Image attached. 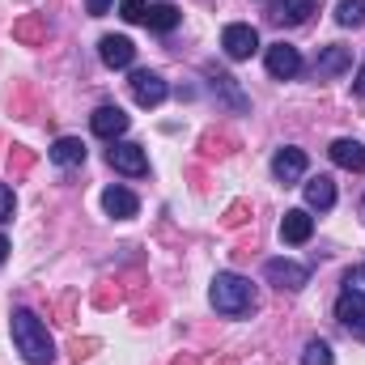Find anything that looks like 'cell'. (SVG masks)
I'll use <instances>...</instances> for the list:
<instances>
[{
  "label": "cell",
  "instance_id": "17",
  "mask_svg": "<svg viewBox=\"0 0 365 365\" xmlns=\"http://www.w3.org/2000/svg\"><path fill=\"white\" fill-rule=\"evenodd\" d=\"M47 153H51L56 166H81V162H86V145H81L77 136H60Z\"/></svg>",
  "mask_w": 365,
  "mask_h": 365
},
{
  "label": "cell",
  "instance_id": "5",
  "mask_svg": "<svg viewBox=\"0 0 365 365\" xmlns=\"http://www.w3.org/2000/svg\"><path fill=\"white\" fill-rule=\"evenodd\" d=\"M264 276H268V284H276V289L297 293V289H306L310 268H306V264H293V259H268V264H264Z\"/></svg>",
  "mask_w": 365,
  "mask_h": 365
},
{
  "label": "cell",
  "instance_id": "7",
  "mask_svg": "<svg viewBox=\"0 0 365 365\" xmlns=\"http://www.w3.org/2000/svg\"><path fill=\"white\" fill-rule=\"evenodd\" d=\"M128 115H123V106H98L90 115V128H93V136H102V140H119L123 132H128Z\"/></svg>",
  "mask_w": 365,
  "mask_h": 365
},
{
  "label": "cell",
  "instance_id": "18",
  "mask_svg": "<svg viewBox=\"0 0 365 365\" xmlns=\"http://www.w3.org/2000/svg\"><path fill=\"white\" fill-rule=\"evenodd\" d=\"M306 204H310V208H319V212H327V208L336 204V182L327 179V175L310 179V182H306Z\"/></svg>",
  "mask_w": 365,
  "mask_h": 365
},
{
  "label": "cell",
  "instance_id": "14",
  "mask_svg": "<svg viewBox=\"0 0 365 365\" xmlns=\"http://www.w3.org/2000/svg\"><path fill=\"white\" fill-rule=\"evenodd\" d=\"M310 13H319V0H272V17L276 26H302Z\"/></svg>",
  "mask_w": 365,
  "mask_h": 365
},
{
  "label": "cell",
  "instance_id": "29",
  "mask_svg": "<svg viewBox=\"0 0 365 365\" xmlns=\"http://www.w3.org/2000/svg\"><path fill=\"white\" fill-rule=\"evenodd\" d=\"M361 208H365V204H361Z\"/></svg>",
  "mask_w": 365,
  "mask_h": 365
},
{
  "label": "cell",
  "instance_id": "11",
  "mask_svg": "<svg viewBox=\"0 0 365 365\" xmlns=\"http://www.w3.org/2000/svg\"><path fill=\"white\" fill-rule=\"evenodd\" d=\"M310 234H314V217H310L306 208H289V212L280 217V238H284L289 247L310 242Z\"/></svg>",
  "mask_w": 365,
  "mask_h": 365
},
{
  "label": "cell",
  "instance_id": "23",
  "mask_svg": "<svg viewBox=\"0 0 365 365\" xmlns=\"http://www.w3.org/2000/svg\"><path fill=\"white\" fill-rule=\"evenodd\" d=\"M145 13H149L145 0H119V17L123 21H145Z\"/></svg>",
  "mask_w": 365,
  "mask_h": 365
},
{
  "label": "cell",
  "instance_id": "6",
  "mask_svg": "<svg viewBox=\"0 0 365 365\" xmlns=\"http://www.w3.org/2000/svg\"><path fill=\"white\" fill-rule=\"evenodd\" d=\"M349 68H353V47H344V43H331V47H323V51H319V60H314V77H319V81L344 77Z\"/></svg>",
  "mask_w": 365,
  "mask_h": 365
},
{
  "label": "cell",
  "instance_id": "1",
  "mask_svg": "<svg viewBox=\"0 0 365 365\" xmlns=\"http://www.w3.org/2000/svg\"><path fill=\"white\" fill-rule=\"evenodd\" d=\"M9 331H13V344H17L21 361H30V365H51L56 361V340H51L47 323H43L34 310H13Z\"/></svg>",
  "mask_w": 365,
  "mask_h": 365
},
{
  "label": "cell",
  "instance_id": "4",
  "mask_svg": "<svg viewBox=\"0 0 365 365\" xmlns=\"http://www.w3.org/2000/svg\"><path fill=\"white\" fill-rule=\"evenodd\" d=\"M106 162H110L119 175H128V179H145V175H149V158H145V149L132 145V140H115L110 153H106Z\"/></svg>",
  "mask_w": 365,
  "mask_h": 365
},
{
  "label": "cell",
  "instance_id": "2",
  "mask_svg": "<svg viewBox=\"0 0 365 365\" xmlns=\"http://www.w3.org/2000/svg\"><path fill=\"white\" fill-rule=\"evenodd\" d=\"M208 297H212V310L225 314V319H242V314H251V310L259 306V302H255V284L238 272H217Z\"/></svg>",
  "mask_w": 365,
  "mask_h": 365
},
{
  "label": "cell",
  "instance_id": "9",
  "mask_svg": "<svg viewBox=\"0 0 365 365\" xmlns=\"http://www.w3.org/2000/svg\"><path fill=\"white\" fill-rule=\"evenodd\" d=\"M268 73H272L276 81L297 77V73H302V51L289 47V43H272V47H268Z\"/></svg>",
  "mask_w": 365,
  "mask_h": 365
},
{
  "label": "cell",
  "instance_id": "10",
  "mask_svg": "<svg viewBox=\"0 0 365 365\" xmlns=\"http://www.w3.org/2000/svg\"><path fill=\"white\" fill-rule=\"evenodd\" d=\"M98 56H102L106 68H132L136 47H132V38H123V34H106V38L98 43Z\"/></svg>",
  "mask_w": 365,
  "mask_h": 365
},
{
  "label": "cell",
  "instance_id": "21",
  "mask_svg": "<svg viewBox=\"0 0 365 365\" xmlns=\"http://www.w3.org/2000/svg\"><path fill=\"white\" fill-rule=\"evenodd\" d=\"M302 365H336L331 344H327V340H306V349H302Z\"/></svg>",
  "mask_w": 365,
  "mask_h": 365
},
{
  "label": "cell",
  "instance_id": "13",
  "mask_svg": "<svg viewBox=\"0 0 365 365\" xmlns=\"http://www.w3.org/2000/svg\"><path fill=\"white\" fill-rule=\"evenodd\" d=\"M306 166H310V162H306V153H302V149H293V145H289V149H276V158H272V175L284 182V187L302 179V175H306Z\"/></svg>",
  "mask_w": 365,
  "mask_h": 365
},
{
  "label": "cell",
  "instance_id": "28",
  "mask_svg": "<svg viewBox=\"0 0 365 365\" xmlns=\"http://www.w3.org/2000/svg\"><path fill=\"white\" fill-rule=\"evenodd\" d=\"M361 280H365V268H361Z\"/></svg>",
  "mask_w": 365,
  "mask_h": 365
},
{
  "label": "cell",
  "instance_id": "25",
  "mask_svg": "<svg viewBox=\"0 0 365 365\" xmlns=\"http://www.w3.org/2000/svg\"><path fill=\"white\" fill-rule=\"evenodd\" d=\"M110 4H115V0H86L90 17H106V13H110Z\"/></svg>",
  "mask_w": 365,
  "mask_h": 365
},
{
  "label": "cell",
  "instance_id": "27",
  "mask_svg": "<svg viewBox=\"0 0 365 365\" xmlns=\"http://www.w3.org/2000/svg\"><path fill=\"white\" fill-rule=\"evenodd\" d=\"M4 255H9V238L0 234V264H4Z\"/></svg>",
  "mask_w": 365,
  "mask_h": 365
},
{
  "label": "cell",
  "instance_id": "22",
  "mask_svg": "<svg viewBox=\"0 0 365 365\" xmlns=\"http://www.w3.org/2000/svg\"><path fill=\"white\" fill-rule=\"evenodd\" d=\"M336 21L340 26H365V0H340L336 4Z\"/></svg>",
  "mask_w": 365,
  "mask_h": 365
},
{
  "label": "cell",
  "instance_id": "12",
  "mask_svg": "<svg viewBox=\"0 0 365 365\" xmlns=\"http://www.w3.org/2000/svg\"><path fill=\"white\" fill-rule=\"evenodd\" d=\"M336 319L344 323V327H365V289H353V284H344V293H340V302H336Z\"/></svg>",
  "mask_w": 365,
  "mask_h": 365
},
{
  "label": "cell",
  "instance_id": "8",
  "mask_svg": "<svg viewBox=\"0 0 365 365\" xmlns=\"http://www.w3.org/2000/svg\"><path fill=\"white\" fill-rule=\"evenodd\" d=\"M128 86H132V98H136L140 106H162V102H166V93H170V86H166L158 73H145V68H140V73H132V81H128Z\"/></svg>",
  "mask_w": 365,
  "mask_h": 365
},
{
  "label": "cell",
  "instance_id": "3",
  "mask_svg": "<svg viewBox=\"0 0 365 365\" xmlns=\"http://www.w3.org/2000/svg\"><path fill=\"white\" fill-rule=\"evenodd\" d=\"M221 51H225L230 60H251V56L259 51V30L247 26V21L225 26V30H221Z\"/></svg>",
  "mask_w": 365,
  "mask_h": 365
},
{
  "label": "cell",
  "instance_id": "26",
  "mask_svg": "<svg viewBox=\"0 0 365 365\" xmlns=\"http://www.w3.org/2000/svg\"><path fill=\"white\" fill-rule=\"evenodd\" d=\"M353 90H357V93H361V98H365V64H361V68H357V77H353Z\"/></svg>",
  "mask_w": 365,
  "mask_h": 365
},
{
  "label": "cell",
  "instance_id": "24",
  "mask_svg": "<svg viewBox=\"0 0 365 365\" xmlns=\"http://www.w3.org/2000/svg\"><path fill=\"white\" fill-rule=\"evenodd\" d=\"M13 204H17V200H13V187H4V182H0V225H4V221H13Z\"/></svg>",
  "mask_w": 365,
  "mask_h": 365
},
{
  "label": "cell",
  "instance_id": "19",
  "mask_svg": "<svg viewBox=\"0 0 365 365\" xmlns=\"http://www.w3.org/2000/svg\"><path fill=\"white\" fill-rule=\"evenodd\" d=\"M145 21H149V30H158V34H170V30L182 21V13L175 9V4H149Z\"/></svg>",
  "mask_w": 365,
  "mask_h": 365
},
{
  "label": "cell",
  "instance_id": "20",
  "mask_svg": "<svg viewBox=\"0 0 365 365\" xmlns=\"http://www.w3.org/2000/svg\"><path fill=\"white\" fill-rule=\"evenodd\" d=\"M208 81H212V90H217V93H225V98H230V106L247 110V98H242V90H238V81H234L230 73H221V68H208Z\"/></svg>",
  "mask_w": 365,
  "mask_h": 365
},
{
  "label": "cell",
  "instance_id": "15",
  "mask_svg": "<svg viewBox=\"0 0 365 365\" xmlns=\"http://www.w3.org/2000/svg\"><path fill=\"white\" fill-rule=\"evenodd\" d=\"M102 208H106L115 221H132V217L140 212V200H136L128 187H106V191H102Z\"/></svg>",
  "mask_w": 365,
  "mask_h": 365
},
{
  "label": "cell",
  "instance_id": "16",
  "mask_svg": "<svg viewBox=\"0 0 365 365\" xmlns=\"http://www.w3.org/2000/svg\"><path fill=\"white\" fill-rule=\"evenodd\" d=\"M331 162L344 166V170H365V145L361 140H353V136L331 140Z\"/></svg>",
  "mask_w": 365,
  "mask_h": 365
}]
</instances>
